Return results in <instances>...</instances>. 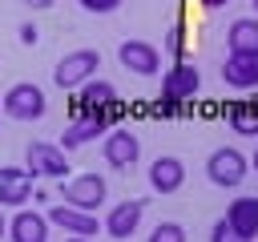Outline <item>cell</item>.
Returning a JSON list of instances; mask_svg holds the SVG:
<instances>
[{"mask_svg": "<svg viewBox=\"0 0 258 242\" xmlns=\"http://www.w3.org/2000/svg\"><path fill=\"white\" fill-rule=\"evenodd\" d=\"M97 65H101V52H97V48H73V52H64V56L56 60L52 81H56L60 89H81L89 77H97Z\"/></svg>", "mask_w": 258, "mask_h": 242, "instance_id": "obj_1", "label": "cell"}, {"mask_svg": "<svg viewBox=\"0 0 258 242\" xmlns=\"http://www.w3.org/2000/svg\"><path fill=\"white\" fill-rule=\"evenodd\" d=\"M4 113L12 117V121H40L44 117V109H48V101H44V89L40 85H32V81H20V85H12L8 93H4Z\"/></svg>", "mask_w": 258, "mask_h": 242, "instance_id": "obj_2", "label": "cell"}, {"mask_svg": "<svg viewBox=\"0 0 258 242\" xmlns=\"http://www.w3.org/2000/svg\"><path fill=\"white\" fill-rule=\"evenodd\" d=\"M117 105H105V109H81V117L60 133V149L69 153V149H81V145H89V141H97L105 129H109V113H113Z\"/></svg>", "mask_w": 258, "mask_h": 242, "instance_id": "obj_3", "label": "cell"}, {"mask_svg": "<svg viewBox=\"0 0 258 242\" xmlns=\"http://www.w3.org/2000/svg\"><path fill=\"white\" fill-rule=\"evenodd\" d=\"M206 173H210V182H214V186L234 190V186H242V177L250 173V157H242L234 145H222V149H214V153H210Z\"/></svg>", "mask_w": 258, "mask_h": 242, "instance_id": "obj_4", "label": "cell"}, {"mask_svg": "<svg viewBox=\"0 0 258 242\" xmlns=\"http://www.w3.org/2000/svg\"><path fill=\"white\" fill-rule=\"evenodd\" d=\"M24 161H28V173L32 177H64L69 173V157L52 141H32L24 149Z\"/></svg>", "mask_w": 258, "mask_h": 242, "instance_id": "obj_5", "label": "cell"}, {"mask_svg": "<svg viewBox=\"0 0 258 242\" xmlns=\"http://www.w3.org/2000/svg\"><path fill=\"white\" fill-rule=\"evenodd\" d=\"M198 89H202V73H198V65H169V73L161 77V101H194L198 97Z\"/></svg>", "mask_w": 258, "mask_h": 242, "instance_id": "obj_6", "label": "cell"}, {"mask_svg": "<svg viewBox=\"0 0 258 242\" xmlns=\"http://www.w3.org/2000/svg\"><path fill=\"white\" fill-rule=\"evenodd\" d=\"M60 194H64L69 206H77V210H93V214H97V206H105V177H97V173H77V177L64 182Z\"/></svg>", "mask_w": 258, "mask_h": 242, "instance_id": "obj_7", "label": "cell"}, {"mask_svg": "<svg viewBox=\"0 0 258 242\" xmlns=\"http://www.w3.org/2000/svg\"><path fill=\"white\" fill-rule=\"evenodd\" d=\"M48 222L60 226V230H69V234H77V238H97V234L105 230V222H97L93 210H77V206H69V202L52 206V210H48Z\"/></svg>", "mask_w": 258, "mask_h": 242, "instance_id": "obj_8", "label": "cell"}, {"mask_svg": "<svg viewBox=\"0 0 258 242\" xmlns=\"http://www.w3.org/2000/svg\"><path fill=\"white\" fill-rule=\"evenodd\" d=\"M101 153H105V161H109L113 169H133V161L141 157V141H137L133 129H109Z\"/></svg>", "mask_w": 258, "mask_h": 242, "instance_id": "obj_9", "label": "cell"}, {"mask_svg": "<svg viewBox=\"0 0 258 242\" xmlns=\"http://www.w3.org/2000/svg\"><path fill=\"white\" fill-rule=\"evenodd\" d=\"M141 214H145V198H129V202H117L109 214H105V234L109 238H133V230L141 226Z\"/></svg>", "mask_w": 258, "mask_h": 242, "instance_id": "obj_10", "label": "cell"}, {"mask_svg": "<svg viewBox=\"0 0 258 242\" xmlns=\"http://www.w3.org/2000/svg\"><path fill=\"white\" fill-rule=\"evenodd\" d=\"M117 60H121L129 73H137V77H153V73L161 69V52H157L149 40H125V44L117 48Z\"/></svg>", "mask_w": 258, "mask_h": 242, "instance_id": "obj_11", "label": "cell"}, {"mask_svg": "<svg viewBox=\"0 0 258 242\" xmlns=\"http://www.w3.org/2000/svg\"><path fill=\"white\" fill-rule=\"evenodd\" d=\"M222 81L230 89H258V52H230L222 65Z\"/></svg>", "mask_w": 258, "mask_h": 242, "instance_id": "obj_12", "label": "cell"}, {"mask_svg": "<svg viewBox=\"0 0 258 242\" xmlns=\"http://www.w3.org/2000/svg\"><path fill=\"white\" fill-rule=\"evenodd\" d=\"M48 214H36V210H20L12 222H8V234L12 242H48Z\"/></svg>", "mask_w": 258, "mask_h": 242, "instance_id": "obj_13", "label": "cell"}, {"mask_svg": "<svg viewBox=\"0 0 258 242\" xmlns=\"http://www.w3.org/2000/svg\"><path fill=\"white\" fill-rule=\"evenodd\" d=\"M181 182H185V165H181L177 157H157V161L149 165V186H153L157 194H177Z\"/></svg>", "mask_w": 258, "mask_h": 242, "instance_id": "obj_14", "label": "cell"}, {"mask_svg": "<svg viewBox=\"0 0 258 242\" xmlns=\"http://www.w3.org/2000/svg\"><path fill=\"white\" fill-rule=\"evenodd\" d=\"M226 222L254 242L258 238V198H234L230 210H226Z\"/></svg>", "mask_w": 258, "mask_h": 242, "instance_id": "obj_15", "label": "cell"}, {"mask_svg": "<svg viewBox=\"0 0 258 242\" xmlns=\"http://www.w3.org/2000/svg\"><path fill=\"white\" fill-rule=\"evenodd\" d=\"M226 44H230V52H258V16L234 20L226 32Z\"/></svg>", "mask_w": 258, "mask_h": 242, "instance_id": "obj_16", "label": "cell"}, {"mask_svg": "<svg viewBox=\"0 0 258 242\" xmlns=\"http://www.w3.org/2000/svg\"><path fill=\"white\" fill-rule=\"evenodd\" d=\"M105 105H117V89H113V81L89 77V81L81 85V109H105Z\"/></svg>", "mask_w": 258, "mask_h": 242, "instance_id": "obj_17", "label": "cell"}, {"mask_svg": "<svg viewBox=\"0 0 258 242\" xmlns=\"http://www.w3.org/2000/svg\"><path fill=\"white\" fill-rule=\"evenodd\" d=\"M230 129L246 133V137H258V105H234L230 109Z\"/></svg>", "mask_w": 258, "mask_h": 242, "instance_id": "obj_18", "label": "cell"}, {"mask_svg": "<svg viewBox=\"0 0 258 242\" xmlns=\"http://www.w3.org/2000/svg\"><path fill=\"white\" fill-rule=\"evenodd\" d=\"M32 194V177H16V182H0V206H24Z\"/></svg>", "mask_w": 258, "mask_h": 242, "instance_id": "obj_19", "label": "cell"}, {"mask_svg": "<svg viewBox=\"0 0 258 242\" xmlns=\"http://www.w3.org/2000/svg\"><path fill=\"white\" fill-rule=\"evenodd\" d=\"M210 242H250V238H246L242 230H234V226L222 218V222H214V230H210Z\"/></svg>", "mask_w": 258, "mask_h": 242, "instance_id": "obj_20", "label": "cell"}, {"mask_svg": "<svg viewBox=\"0 0 258 242\" xmlns=\"http://www.w3.org/2000/svg\"><path fill=\"white\" fill-rule=\"evenodd\" d=\"M149 242H185V230L177 222H161V226H153Z\"/></svg>", "mask_w": 258, "mask_h": 242, "instance_id": "obj_21", "label": "cell"}, {"mask_svg": "<svg viewBox=\"0 0 258 242\" xmlns=\"http://www.w3.org/2000/svg\"><path fill=\"white\" fill-rule=\"evenodd\" d=\"M81 4H85V12H101V16L121 8V0H81Z\"/></svg>", "mask_w": 258, "mask_h": 242, "instance_id": "obj_22", "label": "cell"}, {"mask_svg": "<svg viewBox=\"0 0 258 242\" xmlns=\"http://www.w3.org/2000/svg\"><path fill=\"white\" fill-rule=\"evenodd\" d=\"M153 113H157V117H173V113H181V101H157Z\"/></svg>", "mask_w": 258, "mask_h": 242, "instance_id": "obj_23", "label": "cell"}, {"mask_svg": "<svg viewBox=\"0 0 258 242\" xmlns=\"http://www.w3.org/2000/svg\"><path fill=\"white\" fill-rule=\"evenodd\" d=\"M16 177H32L28 169H8V165H0V182H16Z\"/></svg>", "mask_w": 258, "mask_h": 242, "instance_id": "obj_24", "label": "cell"}, {"mask_svg": "<svg viewBox=\"0 0 258 242\" xmlns=\"http://www.w3.org/2000/svg\"><path fill=\"white\" fill-rule=\"evenodd\" d=\"M20 40L24 44H36V24H20Z\"/></svg>", "mask_w": 258, "mask_h": 242, "instance_id": "obj_25", "label": "cell"}, {"mask_svg": "<svg viewBox=\"0 0 258 242\" xmlns=\"http://www.w3.org/2000/svg\"><path fill=\"white\" fill-rule=\"evenodd\" d=\"M20 4H24V8H48L52 0H20Z\"/></svg>", "mask_w": 258, "mask_h": 242, "instance_id": "obj_26", "label": "cell"}, {"mask_svg": "<svg viewBox=\"0 0 258 242\" xmlns=\"http://www.w3.org/2000/svg\"><path fill=\"white\" fill-rule=\"evenodd\" d=\"M202 4H206V8H222L226 0H202Z\"/></svg>", "mask_w": 258, "mask_h": 242, "instance_id": "obj_27", "label": "cell"}, {"mask_svg": "<svg viewBox=\"0 0 258 242\" xmlns=\"http://www.w3.org/2000/svg\"><path fill=\"white\" fill-rule=\"evenodd\" d=\"M64 242H93V238H77V234H69V238H64Z\"/></svg>", "mask_w": 258, "mask_h": 242, "instance_id": "obj_28", "label": "cell"}, {"mask_svg": "<svg viewBox=\"0 0 258 242\" xmlns=\"http://www.w3.org/2000/svg\"><path fill=\"white\" fill-rule=\"evenodd\" d=\"M4 230H8V222H4V214H0V238H4Z\"/></svg>", "mask_w": 258, "mask_h": 242, "instance_id": "obj_29", "label": "cell"}, {"mask_svg": "<svg viewBox=\"0 0 258 242\" xmlns=\"http://www.w3.org/2000/svg\"><path fill=\"white\" fill-rule=\"evenodd\" d=\"M250 165H254V169H258V149H254V157H250Z\"/></svg>", "mask_w": 258, "mask_h": 242, "instance_id": "obj_30", "label": "cell"}, {"mask_svg": "<svg viewBox=\"0 0 258 242\" xmlns=\"http://www.w3.org/2000/svg\"><path fill=\"white\" fill-rule=\"evenodd\" d=\"M254 12H258V0H254Z\"/></svg>", "mask_w": 258, "mask_h": 242, "instance_id": "obj_31", "label": "cell"}, {"mask_svg": "<svg viewBox=\"0 0 258 242\" xmlns=\"http://www.w3.org/2000/svg\"><path fill=\"white\" fill-rule=\"evenodd\" d=\"M0 109H4V105H0Z\"/></svg>", "mask_w": 258, "mask_h": 242, "instance_id": "obj_32", "label": "cell"}]
</instances>
